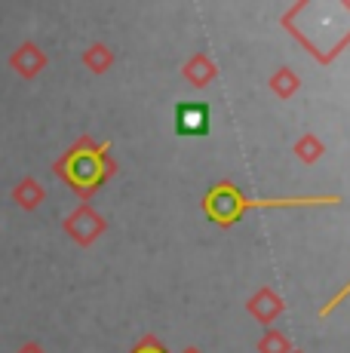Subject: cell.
Listing matches in <instances>:
<instances>
[{"label": "cell", "instance_id": "1", "mask_svg": "<svg viewBox=\"0 0 350 353\" xmlns=\"http://www.w3.org/2000/svg\"><path fill=\"white\" fill-rule=\"evenodd\" d=\"M175 129L178 135H206L209 132V108L200 101H185L175 108Z\"/></svg>", "mask_w": 350, "mask_h": 353}]
</instances>
